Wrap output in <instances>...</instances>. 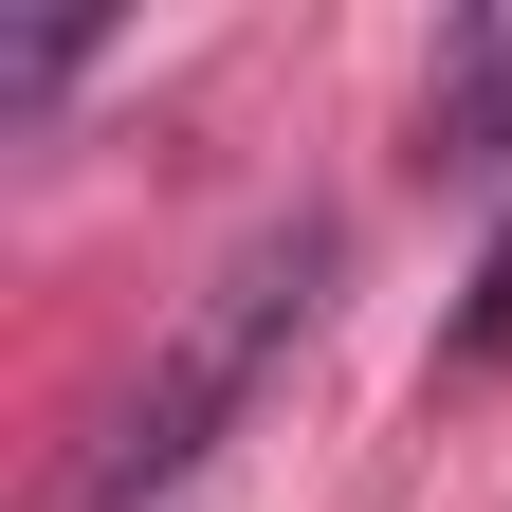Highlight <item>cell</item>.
Masks as SVG:
<instances>
[{
  "instance_id": "cell-1",
  "label": "cell",
  "mask_w": 512,
  "mask_h": 512,
  "mask_svg": "<svg viewBox=\"0 0 512 512\" xmlns=\"http://www.w3.org/2000/svg\"><path fill=\"white\" fill-rule=\"evenodd\" d=\"M311 311H330V220H256L220 275H202V311L147 348V384L92 421V458H74V494H55V512H165L183 476L220 458V421L275 384V348L311 330Z\"/></svg>"
},
{
  "instance_id": "cell-2",
  "label": "cell",
  "mask_w": 512,
  "mask_h": 512,
  "mask_svg": "<svg viewBox=\"0 0 512 512\" xmlns=\"http://www.w3.org/2000/svg\"><path fill=\"white\" fill-rule=\"evenodd\" d=\"M494 147H512V19H458L439 37V92H421V165L476 183Z\"/></svg>"
},
{
  "instance_id": "cell-3",
  "label": "cell",
  "mask_w": 512,
  "mask_h": 512,
  "mask_svg": "<svg viewBox=\"0 0 512 512\" xmlns=\"http://www.w3.org/2000/svg\"><path fill=\"white\" fill-rule=\"evenodd\" d=\"M476 366H512V220H494V256H476V311L439 330V384H476Z\"/></svg>"
},
{
  "instance_id": "cell-4",
  "label": "cell",
  "mask_w": 512,
  "mask_h": 512,
  "mask_svg": "<svg viewBox=\"0 0 512 512\" xmlns=\"http://www.w3.org/2000/svg\"><path fill=\"white\" fill-rule=\"evenodd\" d=\"M92 74V19H37L19 55H0V110H55V92H74Z\"/></svg>"
}]
</instances>
